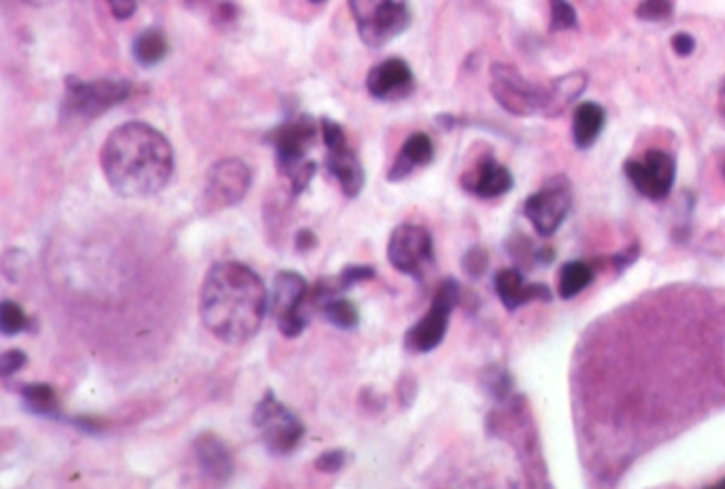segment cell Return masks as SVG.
<instances>
[{"instance_id":"5","label":"cell","mask_w":725,"mask_h":489,"mask_svg":"<svg viewBox=\"0 0 725 489\" xmlns=\"http://www.w3.org/2000/svg\"><path fill=\"white\" fill-rule=\"evenodd\" d=\"M254 426L260 432L264 447L273 455L292 453L305 436V426L294 411L285 407L277 396L268 390L254 411Z\"/></svg>"},{"instance_id":"10","label":"cell","mask_w":725,"mask_h":489,"mask_svg":"<svg viewBox=\"0 0 725 489\" xmlns=\"http://www.w3.org/2000/svg\"><path fill=\"white\" fill-rule=\"evenodd\" d=\"M319 128H322V137L326 145V166L330 175L339 181L341 190L347 198H356L364 190L366 183V175L358 154L349 147L341 124H336L326 117V120H322V124H319Z\"/></svg>"},{"instance_id":"19","label":"cell","mask_w":725,"mask_h":489,"mask_svg":"<svg viewBox=\"0 0 725 489\" xmlns=\"http://www.w3.org/2000/svg\"><path fill=\"white\" fill-rule=\"evenodd\" d=\"M432 158H434L432 139L424 132H415L407 141H404L400 154L396 156V160L390 168V173H387V179L402 181L404 177H409L417 166L430 164Z\"/></svg>"},{"instance_id":"11","label":"cell","mask_w":725,"mask_h":489,"mask_svg":"<svg viewBox=\"0 0 725 489\" xmlns=\"http://www.w3.org/2000/svg\"><path fill=\"white\" fill-rule=\"evenodd\" d=\"M317 124L309 115L290 117L288 122L279 124L268 132V143L273 145L279 173L290 177L296 168L305 162L307 151L315 143Z\"/></svg>"},{"instance_id":"37","label":"cell","mask_w":725,"mask_h":489,"mask_svg":"<svg viewBox=\"0 0 725 489\" xmlns=\"http://www.w3.org/2000/svg\"><path fill=\"white\" fill-rule=\"evenodd\" d=\"M715 489H725V479H723L721 483H717V485H715Z\"/></svg>"},{"instance_id":"35","label":"cell","mask_w":725,"mask_h":489,"mask_svg":"<svg viewBox=\"0 0 725 489\" xmlns=\"http://www.w3.org/2000/svg\"><path fill=\"white\" fill-rule=\"evenodd\" d=\"M117 20H128L137 11V0H107Z\"/></svg>"},{"instance_id":"22","label":"cell","mask_w":725,"mask_h":489,"mask_svg":"<svg viewBox=\"0 0 725 489\" xmlns=\"http://www.w3.org/2000/svg\"><path fill=\"white\" fill-rule=\"evenodd\" d=\"M132 54H134V60H137L141 66H145V69H149V66H156L168 54L166 37L156 28L143 30L141 35L134 39Z\"/></svg>"},{"instance_id":"32","label":"cell","mask_w":725,"mask_h":489,"mask_svg":"<svg viewBox=\"0 0 725 489\" xmlns=\"http://www.w3.org/2000/svg\"><path fill=\"white\" fill-rule=\"evenodd\" d=\"M26 362H28V358L22 349H9L3 353V358H0V375L7 379L13 373L22 370L26 366Z\"/></svg>"},{"instance_id":"31","label":"cell","mask_w":725,"mask_h":489,"mask_svg":"<svg viewBox=\"0 0 725 489\" xmlns=\"http://www.w3.org/2000/svg\"><path fill=\"white\" fill-rule=\"evenodd\" d=\"M345 464H347V451H343V449L326 451L315 460V468L322 470V472H330V475H332V472L343 470Z\"/></svg>"},{"instance_id":"36","label":"cell","mask_w":725,"mask_h":489,"mask_svg":"<svg viewBox=\"0 0 725 489\" xmlns=\"http://www.w3.org/2000/svg\"><path fill=\"white\" fill-rule=\"evenodd\" d=\"M317 245L315 234L311 230H300L296 234V249L298 251H311Z\"/></svg>"},{"instance_id":"20","label":"cell","mask_w":725,"mask_h":489,"mask_svg":"<svg viewBox=\"0 0 725 489\" xmlns=\"http://www.w3.org/2000/svg\"><path fill=\"white\" fill-rule=\"evenodd\" d=\"M604 122L606 115L598 103L579 105L575 117H572V139H575V145L579 149L592 147L600 137Z\"/></svg>"},{"instance_id":"6","label":"cell","mask_w":725,"mask_h":489,"mask_svg":"<svg viewBox=\"0 0 725 489\" xmlns=\"http://www.w3.org/2000/svg\"><path fill=\"white\" fill-rule=\"evenodd\" d=\"M460 300V285L445 279L432 298L428 313L404 336V347L411 353H428L443 343L449 326V315Z\"/></svg>"},{"instance_id":"27","label":"cell","mask_w":725,"mask_h":489,"mask_svg":"<svg viewBox=\"0 0 725 489\" xmlns=\"http://www.w3.org/2000/svg\"><path fill=\"white\" fill-rule=\"evenodd\" d=\"M577 26V13L568 0H551V28L568 30Z\"/></svg>"},{"instance_id":"1","label":"cell","mask_w":725,"mask_h":489,"mask_svg":"<svg viewBox=\"0 0 725 489\" xmlns=\"http://www.w3.org/2000/svg\"><path fill=\"white\" fill-rule=\"evenodd\" d=\"M268 311L262 277L241 262H217L200 288V319L217 341L243 345L254 339Z\"/></svg>"},{"instance_id":"3","label":"cell","mask_w":725,"mask_h":489,"mask_svg":"<svg viewBox=\"0 0 725 489\" xmlns=\"http://www.w3.org/2000/svg\"><path fill=\"white\" fill-rule=\"evenodd\" d=\"M358 35L368 47H383L411 24V13L402 0H349Z\"/></svg>"},{"instance_id":"15","label":"cell","mask_w":725,"mask_h":489,"mask_svg":"<svg viewBox=\"0 0 725 489\" xmlns=\"http://www.w3.org/2000/svg\"><path fill=\"white\" fill-rule=\"evenodd\" d=\"M413 86V71L402 58H387L379 62L366 77V88L377 100H400L413 92Z\"/></svg>"},{"instance_id":"16","label":"cell","mask_w":725,"mask_h":489,"mask_svg":"<svg viewBox=\"0 0 725 489\" xmlns=\"http://www.w3.org/2000/svg\"><path fill=\"white\" fill-rule=\"evenodd\" d=\"M198 466L217 483H226L234 475V460L228 445L213 432H202L194 441Z\"/></svg>"},{"instance_id":"4","label":"cell","mask_w":725,"mask_h":489,"mask_svg":"<svg viewBox=\"0 0 725 489\" xmlns=\"http://www.w3.org/2000/svg\"><path fill=\"white\" fill-rule=\"evenodd\" d=\"M132 86L126 79H96L81 81L77 77H66L64 94V115L71 120H94L100 113L124 103L130 96Z\"/></svg>"},{"instance_id":"8","label":"cell","mask_w":725,"mask_h":489,"mask_svg":"<svg viewBox=\"0 0 725 489\" xmlns=\"http://www.w3.org/2000/svg\"><path fill=\"white\" fill-rule=\"evenodd\" d=\"M307 298L309 285L305 277L292 271L277 275L273 296L268 300V311L277 317V326L288 339H294L307 328Z\"/></svg>"},{"instance_id":"25","label":"cell","mask_w":725,"mask_h":489,"mask_svg":"<svg viewBox=\"0 0 725 489\" xmlns=\"http://www.w3.org/2000/svg\"><path fill=\"white\" fill-rule=\"evenodd\" d=\"M322 311H324L328 322L332 326H336V328H341V330H353L360 324V311L347 298L334 296L332 300L326 302Z\"/></svg>"},{"instance_id":"29","label":"cell","mask_w":725,"mask_h":489,"mask_svg":"<svg viewBox=\"0 0 725 489\" xmlns=\"http://www.w3.org/2000/svg\"><path fill=\"white\" fill-rule=\"evenodd\" d=\"M373 277H375V271L370 266H366V264H358L356 266V264H353V266H347L345 271L339 277H336V279H339L341 290H349L356 283L368 281V279H373Z\"/></svg>"},{"instance_id":"14","label":"cell","mask_w":725,"mask_h":489,"mask_svg":"<svg viewBox=\"0 0 725 489\" xmlns=\"http://www.w3.org/2000/svg\"><path fill=\"white\" fill-rule=\"evenodd\" d=\"M570 202L572 198L566 185L553 183L526 200L524 213L538 234L551 236L564 224V219L570 211Z\"/></svg>"},{"instance_id":"38","label":"cell","mask_w":725,"mask_h":489,"mask_svg":"<svg viewBox=\"0 0 725 489\" xmlns=\"http://www.w3.org/2000/svg\"><path fill=\"white\" fill-rule=\"evenodd\" d=\"M721 96H723V100H725V83H723V90H721Z\"/></svg>"},{"instance_id":"39","label":"cell","mask_w":725,"mask_h":489,"mask_svg":"<svg viewBox=\"0 0 725 489\" xmlns=\"http://www.w3.org/2000/svg\"><path fill=\"white\" fill-rule=\"evenodd\" d=\"M311 3H324V0H311Z\"/></svg>"},{"instance_id":"33","label":"cell","mask_w":725,"mask_h":489,"mask_svg":"<svg viewBox=\"0 0 725 489\" xmlns=\"http://www.w3.org/2000/svg\"><path fill=\"white\" fill-rule=\"evenodd\" d=\"M487 268V254L481 247H472L468 249V254L464 256V271L470 277H481Z\"/></svg>"},{"instance_id":"7","label":"cell","mask_w":725,"mask_h":489,"mask_svg":"<svg viewBox=\"0 0 725 489\" xmlns=\"http://www.w3.org/2000/svg\"><path fill=\"white\" fill-rule=\"evenodd\" d=\"M251 188L249 166L239 158H226L215 162L205 177L202 205L205 213H215L239 205Z\"/></svg>"},{"instance_id":"13","label":"cell","mask_w":725,"mask_h":489,"mask_svg":"<svg viewBox=\"0 0 725 489\" xmlns=\"http://www.w3.org/2000/svg\"><path fill=\"white\" fill-rule=\"evenodd\" d=\"M626 175L632 181L634 188L651 198L662 200L670 194L674 175H677V166L666 151H649L643 162L630 160L626 162Z\"/></svg>"},{"instance_id":"26","label":"cell","mask_w":725,"mask_h":489,"mask_svg":"<svg viewBox=\"0 0 725 489\" xmlns=\"http://www.w3.org/2000/svg\"><path fill=\"white\" fill-rule=\"evenodd\" d=\"M28 328V315L13 300H5L0 307V330L5 336H15Z\"/></svg>"},{"instance_id":"28","label":"cell","mask_w":725,"mask_h":489,"mask_svg":"<svg viewBox=\"0 0 725 489\" xmlns=\"http://www.w3.org/2000/svg\"><path fill=\"white\" fill-rule=\"evenodd\" d=\"M636 15L645 22H662L672 15V3L670 0H645L638 5Z\"/></svg>"},{"instance_id":"34","label":"cell","mask_w":725,"mask_h":489,"mask_svg":"<svg viewBox=\"0 0 725 489\" xmlns=\"http://www.w3.org/2000/svg\"><path fill=\"white\" fill-rule=\"evenodd\" d=\"M672 49H674V52H677L681 58H687V56L694 54V49H696V39L691 37V35H687V32H679V35H674V39H672Z\"/></svg>"},{"instance_id":"21","label":"cell","mask_w":725,"mask_h":489,"mask_svg":"<svg viewBox=\"0 0 725 489\" xmlns=\"http://www.w3.org/2000/svg\"><path fill=\"white\" fill-rule=\"evenodd\" d=\"M587 86V79L583 73H572L566 75L562 79H558L551 86V90H547V100H545V113L547 115H558L560 111H564V107L568 103H572Z\"/></svg>"},{"instance_id":"24","label":"cell","mask_w":725,"mask_h":489,"mask_svg":"<svg viewBox=\"0 0 725 489\" xmlns=\"http://www.w3.org/2000/svg\"><path fill=\"white\" fill-rule=\"evenodd\" d=\"M594 281V268L585 262H568L560 271V296L570 300L579 296L589 283Z\"/></svg>"},{"instance_id":"9","label":"cell","mask_w":725,"mask_h":489,"mask_svg":"<svg viewBox=\"0 0 725 489\" xmlns=\"http://www.w3.org/2000/svg\"><path fill=\"white\" fill-rule=\"evenodd\" d=\"M387 260L398 273L421 279L434 264V243L430 232L415 224L398 226L387 241Z\"/></svg>"},{"instance_id":"18","label":"cell","mask_w":725,"mask_h":489,"mask_svg":"<svg viewBox=\"0 0 725 489\" xmlns=\"http://www.w3.org/2000/svg\"><path fill=\"white\" fill-rule=\"evenodd\" d=\"M464 188L481 198H498L513 188V175L507 166L485 158L475 171L464 177Z\"/></svg>"},{"instance_id":"30","label":"cell","mask_w":725,"mask_h":489,"mask_svg":"<svg viewBox=\"0 0 725 489\" xmlns=\"http://www.w3.org/2000/svg\"><path fill=\"white\" fill-rule=\"evenodd\" d=\"M315 171H317V166H315V162H302L298 168H296V171L290 175V185H292V194L294 196H300L302 192H305L307 188H309V183H311V179H313V175H315Z\"/></svg>"},{"instance_id":"40","label":"cell","mask_w":725,"mask_h":489,"mask_svg":"<svg viewBox=\"0 0 725 489\" xmlns=\"http://www.w3.org/2000/svg\"><path fill=\"white\" fill-rule=\"evenodd\" d=\"M723 175H725V168H723Z\"/></svg>"},{"instance_id":"23","label":"cell","mask_w":725,"mask_h":489,"mask_svg":"<svg viewBox=\"0 0 725 489\" xmlns=\"http://www.w3.org/2000/svg\"><path fill=\"white\" fill-rule=\"evenodd\" d=\"M22 400L26 409L35 415L43 417H58L60 415V402L52 385L47 383H28L22 387Z\"/></svg>"},{"instance_id":"12","label":"cell","mask_w":725,"mask_h":489,"mask_svg":"<svg viewBox=\"0 0 725 489\" xmlns=\"http://www.w3.org/2000/svg\"><path fill=\"white\" fill-rule=\"evenodd\" d=\"M492 92L498 103L513 115H532L545 109L547 90L532 86L513 66H492Z\"/></svg>"},{"instance_id":"17","label":"cell","mask_w":725,"mask_h":489,"mask_svg":"<svg viewBox=\"0 0 725 489\" xmlns=\"http://www.w3.org/2000/svg\"><path fill=\"white\" fill-rule=\"evenodd\" d=\"M496 292L498 298L502 300V305L509 311L528 305L530 300H545V302L551 300V292L547 285L543 283L528 285L524 281V275L519 271H513V268H507V271H500L496 275Z\"/></svg>"},{"instance_id":"2","label":"cell","mask_w":725,"mask_h":489,"mask_svg":"<svg viewBox=\"0 0 725 489\" xmlns=\"http://www.w3.org/2000/svg\"><path fill=\"white\" fill-rule=\"evenodd\" d=\"M100 166L115 194L147 198L162 192L171 181L175 151L154 126L128 122L107 137L100 149Z\"/></svg>"}]
</instances>
